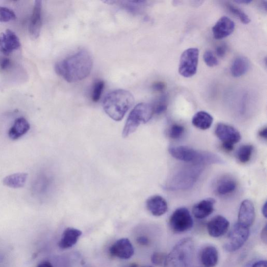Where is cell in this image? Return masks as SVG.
<instances>
[{
  "label": "cell",
  "instance_id": "obj_44",
  "mask_svg": "<svg viewBox=\"0 0 267 267\" xmlns=\"http://www.w3.org/2000/svg\"><path fill=\"white\" fill-rule=\"evenodd\" d=\"M263 214L265 218H267V202L264 204L262 209Z\"/></svg>",
  "mask_w": 267,
  "mask_h": 267
},
{
  "label": "cell",
  "instance_id": "obj_26",
  "mask_svg": "<svg viewBox=\"0 0 267 267\" xmlns=\"http://www.w3.org/2000/svg\"><path fill=\"white\" fill-rule=\"evenodd\" d=\"M115 3L125 9L127 11L132 13H137L141 12L142 8L146 5V1H113Z\"/></svg>",
  "mask_w": 267,
  "mask_h": 267
},
{
  "label": "cell",
  "instance_id": "obj_45",
  "mask_svg": "<svg viewBox=\"0 0 267 267\" xmlns=\"http://www.w3.org/2000/svg\"><path fill=\"white\" fill-rule=\"evenodd\" d=\"M130 267H138L136 264H132Z\"/></svg>",
  "mask_w": 267,
  "mask_h": 267
},
{
  "label": "cell",
  "instance_id": "obj_35",
  "mask_svg": "<svg viewBox=\"0 0 267 267\" xmlns=\"http://www.w3.org/2000/svg\"><path fill=\"white\" fill-rule=\"evenodd\" d=\"M13 65L12 61L7 57L0 58V70L5 72L12 69Z\"/></svg>",
  "mask_w": 267,
  "mask_h": 267
},
{
  "label": "cell",
  "instance_id": "obj_4",
  "mask_svg": "<svg viewBox=\"0 0 267 267\" xmlns=\"http://www.w3.org/2000/svg\"><path fill=\"white\" fill-rule=\"evenodd\" d=\"M202 171L201 165H192L175 172L165 184L170 191L186 190L194 185Z\"/></svg>",
  "mask_w": 267,
  "mask_h": 267
},
{
  "label": "cell",
  "instance_id": "obj_24",
  "mask_svg": "<svg viewBox=\"0 0 267 267\" xmlns=\"http://www.w3.org/2000/svg\"><path fill=\"white\" fill-rule=\"evenodd\" d=\"M29 174L26 173H17L9 175L3 180L4 186L12 189L24 187L28 179Z\"/></svg>",
  "mask_w": 267,
  "mask_h": 267
},
{
  "label": "cell",
  "instance_id": "obj_27",
  "mask_svg": "<svg viewBox=\"0 0 267 267\" xmlns=\"http://www.w3.org/2000/svg\"><path fill=\"white\" fill-rule=\"evenodd\" d=\"M254 147L252 145H244L239 147L237 152V158L242 163L249 161L252 157Z\"/></svg>",
  "mask_w": 267,
  "mask_h": 267
},
{
  "label": "cell",
  "instance_id": "obj_41",
  "mask_svg": "<svg viewBox=\"0 0 267 267\" xmlns=\"http://www.w3.org/2000/svg\"><path fill=\"white\" fill-rule=\"evenodd\" d=\"M252 267H267V262L261 261L255 263Z\"/></svg>",
  "mask_w": 267,
  "mask_h": 267
},
{
  "label": "cell",
  "instance_id": "obj_11",
  "mask_svg": "<svg viewBox=\"0 0 267 267\" xmlns=\"http://www.w3.org/2000/svg\"><path fill=\"white\" fill-rule=\"evenodd\" d=\"M21 42L16 34L10 30L0 34V52L9 55L19 49Z\"/></svg>",
  "mask_w": 267,
  "mask_h": 267
},
{
  "label": "cell",
  "instance_id": "obj_31",
  "mask_svg": "<svg viewBox=\"0 0 267 267\" xmlns=\"http://www.w3.org/2000/svg\"><path fill=\"white\" fill-rule=\"evenodd\" d=\"M14 12L6 7L0 6V23H7L15 20Z\"/></svg>",
  "mask_w": 267,
  "mask_h": 267
},
{
  "label": "cell",
  "instance_id": "obj_12",
  "mask_svg": "<svg viewBox=\"0 0 267 267\" xmlns=\"http://www.w3.org/2000/svg\"><path fill=\"white\" fill-rule=\"evenodd\" d=\"M112 256L122 260H128L134 254V248L130 240L122 238L116 241L109 249Z\"/></svg>",
  "mask_w": 267,
  "mask_h": 267
},
{
  "label": "cell",
  "instance_id": "obj_9",
  "mask_svg": "<svg viewBox=\"0 0 267 267\" xmlns=\"http://www.w3.org/2000/svg\"><path fill=\"white\" fill-rule=\"evenodd\" d=\"M215 134L223 142V149L227 152L232 151L234 145L241 140V135L236 128L224 123L217 125Z\"/></svg>",
  "mask_w": 267,
  "mask_h": 267
},
{
  "label": "cell",
  "instance_id": "obj_14",
  "mask_svg": "<svg viewBox=\"0 0 267 267\" xmlns=\"http://www.w3.org/2000/svg\"><path fill=\"white\" fill-rule=\"evenodd\" d=\"M235 23L227 16L221 17L214 25L213 33L215 39L220 40L227 38L234 31Z\"/></svg>",
  "mask_w": 267,
  "mask_h": 267
},
{
  "label": "cell",
  "instance_id": "obj_21",
  "mask_svg": "<svg viewBox=\"0 0 267 267\" xmlns=\"http://www.w3.org/2000/svg\"><path fill=\"white\" fill-rule=\"evenodd\" d=\"M236 187V181L232 178L226 176L218 180L216 184L215 191L220 196H227L232 194Z\"/></svg>",
  "mask_w": 267,
  "mask_h": 267
},
{
  "label": "cell",
  "instance_id": "obj_20",
  "mask_svg": "<svg viewBox=\"0 0 267 267\" xmlns=\"http://www.w3.org/2000/svg\"><path fill=\"white\" fill-rule=\"evenodd\" d=\"M31 125L23 117L18 118L8 131V136L12 140H17L25 135L30 130Z\"/></svg>",
  "mask_w": 267,
  "mask_h": 267
},
{
  "label": "cell",
  "instance_id": "obj_29",
  "mask_svg": "<svg viewBox=\"0 0 267 267\" xmlns=\"http://www.w3.org/2000/svg\"><path fill=\"white\" fill-rule=\"evenodd\" d=\"M228 10L233 15L239 18L242 23L244 24H249L251 22L249 17L247 16L240 8L232 5L231 3L227 4Z\"/></svg>",
  "mask_w": 267,
  "mask_h": 267
},
{
  "label": "cell",
  "instance_id": "obj_6",
  "mask_svg": "<svg viewBox=\"0 0 267 267\" xmlns=\"http://www.w3.org/2000/svg\"><path fill=\"white\" fill-rule=\"evenodd\" d=\"M153 114L152 105L146 103L137 105L128 116L123 129V136H130L142 123L148 122Z\"/></svg>",
  "mask_w": 267,
  "mask_h": 267
},
{
  "label": "cell",
  "instance_id": "obj_25",
  "mask_svg": "<svg viewBox=\"0 0 267 267\" xmlns=\"http://www.w3.org/2000/svg\"><path fill=\"white\" fill-rule=\"evenodd\" d=\"M213 117L205 112L196 113L192 119V123L200 130H206L209 128L213 122Z\"/></svg>",
  "mask_w": 267,
  "mask_h": 267
},
{
  "label": "cell",
  "instance_id": "obj_34",
  "mask_svg": "<svg viewBox=\"0 0 267 267\" xmlns=\"http://www.w3.org/2000/svg\"><path fill=\"white\" fill-rule=\"evenodd\" d=\"M167 256V255L163 253H154L152 256V262L155 266H162L164 265Z\"/></svg>",
  "mask_w": 267,
  "mask_h": 267
},
{
  "label": "cell",
  "instance_id": "obj_23",
  "mask_svg": "<svg viewBox=\"0 0 267 267\" xmlns=\"http://www.w3.org/2000/svg\"><path fill=\"white\" fill-rule=\"evenodd\" d=\"M250 68L249 60L244 56H238L232 63L231 68L232 76L234 77H241L245 75Z\"/></svg>",
  "mask_w": 267,
  "mask_h": 267
},
{
  "label": "cell",
  "instance_id": "obj_3",
  "mask_svg": "<svg viewBox=\"0 0 267 267\" xmlns=\"http://www.w3.org/2000/svg\"><path fill=\"white\" fill-rule=\"evenodd\" d=\"M169 152L174 158L193 165H202L224 163V160L217 154L198 151L188 146H171Z\"/></svg>",
  "mask_w": 267,
  "mask_h": 267
},
{
  "label": "cell",
  "instance_id": "obj_46",
  "mask_svg": "<svg viewBox=\"0 0 267 267\" xmlns=\"http://www.w3.org/2000/svg\"><path fill=\"white\" fill-rule=\"evenodd\" d=\"M143 267H153L150 266H144Z\"/></svg>",
  "mask_w": 267,
  "mask_h": 267
},
{
  "label": "cell",
  "instance_id": "obj_30",
  "mask_svg": "<svg viewBox=\"0 0 267 267\" xmlns=\"http://www.w3.org/2000/svg\"><path fill=\"white\" fill-rule=\"evenodd\" d=\"M105 87V82L103 80L96 81L91 91V99L94 102H98L102 95Z\"/></svg>",
  "mask_w": 267,
  "mask_h": 267
},
{
  "label": "cell",
  "instance_id": "obj_22",
  "mask_svg": "<svg viewBox=\"0 0 267 267\" xmlns=\"http://www.w3.org/2000/svg\"><path fill=\"white\" fill-rule=\"evenodd\" d=\"M218 252L214 246H207L204 248L200 254V261L204 267H214L218 264Z\"/></svg>",
  "mask_w": 267,
  "mask_h": 267
},
{
  "label": "cell",
  "instance_id": "obj_7",
  "mask_svg": "<svg viewBox=\"0 0 267 267\" xmlns=\"http://www.w3.org/2000/svg\"><path fill=\"white\" fill-rule=\"evenodd\" d=\"M199 51L198 49L191 48L184 51L181 55L179 67L180 75L189 78L197 72Z\"/></svg>",
  "mask_w": 267,
  "mask_h": 267
},
{
  "label": "cell",
  "instance_id": "obj_1",
  "mask_svg": "<svg viewBox=\"0 0 267 267\" xmlns=\"http://www.w3.org/2000/svg\"><path fill=\"white\" fill-rule=\"evenodd\" d=\"M93 67V59L87 50H81L60 61L55 66L57 75L69 82L83 80L90 75Z\"/></svg>",
  "mask_w": 267,
  "mask_h": 267
},
{
  "label": "cell",
  "instance_id": "obj_36",
  "mask_svg": "<svg viewBox=\"0 0 267 267\" xmlns=\"http://www.w3.org/2000/svg\"><path fill=\"white\" fill-rule=\"evenodd\" d=\"M227 51V46L226 44H222L218 46L216 49V53L219 58H224L226 56Z\"/></svg>",
  "mask_w": 267,
  "mask_h": 267
},
{
  "label": "cell",
  "instance_id": "obj_10",
  "mask_svg": "<svg viewBox=\"0 0 267 267\" xmlns=\"http://www.w3.org/2000/svg\"><path fill=\"white\" fill-rule=\"evenodd\" d=\"M193 220L189 210L181 207L175 210L169 220V225L173 231L182 233L189 231L193 226Z\"/></svg>",
  "mask_w": 267,
  "mask_h": 267
},
{
  "label": "cell",
  "instance_id": "obj_5",
  "mask_svg": "<svg viewBox=\"0 0 267 267\" xmlns=\"http://www.w3.org/2000/svg\"><path fill=\"white\" fill-rule=\"evenodd\" d=\"M194 252V242L190 238H184L167 255L164 267H190Z\"/></svg>",
  "mask_w": 267,
  "mask_h": 267
},
{
  "label": "cell",
  "instance_id": "obj_43",
  "mask_svg": "<svg viewBox=\"0 0 267 267\" xmlns=\"http://www.w3.org/2000/svg\"><path fill=\"white\" fill-rule=\"evenodd\" d=\"M235 2L237 3L248 4L252 2L251 1H247V0H239V1H236Z\"/></svg>",
  "mask_w": 267,
  "mask_h": 267
},
{
  "label": "cell",
  "instance_id": "obj_18",
  "mask_svg": "<svg viewBox=\"0 0 267 267\" xmlns=\"http://www.w3.org/2000/svg\"><path fill=\"white\" fill-rule=\"evenodd\" d=\"M81 235L82 232L78 229L67 228L64 230L59 242V247L61 249L65 250L73 247L77 243Z\"/></svg>",
  "mask_w": 267,
  "mask_h": 267
},
{
  "label": "cell",
  "instance_id": "obj_38",
  "mask_svg": "<svg viewBox=\"0 0 267 267\" xmlns=\"http://www.w3.org/2000/svg\"><path fill=\"white\" fill-rule=\"evenodd\" d=\"M137 242L140 245L143 246H147L150 244L149 239L145 236H140L137 237Z\"/></svg>",
  "mask_w": 267,
  "mask_h": 267
},
{
  "label": "cell",
  "instance_id": "obj_17",
  "mask_svg": "<svg viewBox=\"0 0 267 267\" xmlns=\"http://www.w3.org/2000/svg\"><path fill=\"white\" fill-rule=\"evenodd\" d=\"M146 207L150 213L156 217L163 215L168 209L166 200L159 195L153 196L147 199Z\"/></svg>",
  "mask_w": 267,
  "mask_h": 267
},
{
  "label": "cell",
  "instance_id": "obj_37",
  "mask_svg": "<svg viewBox=\"0 0 267 267\" xmlns=\"http://www.w3.org/2000/svg\"><path fill=\"white\" fill-rule=\"evenodd\" d=\"M152 88L155 91L162 92L165 88V85L164 82L161 81L156 82L153 84Z\"/></svg>",
  "mask_w": 267,
  "mask_h": 267
},
{
  "label": "cell",
  "instance_id": "obj_39",
  "mask_svg": "<svg viewBox=\"0 0 267 267\" xmlns=\"http://www.w3.org/2000/svg\"><path fill=\"white\" fill-rule=\"evenodd\" d=\"M261 238L262 241L267 244V226L263 229L261 233Z\"/></svg>",
  "mask_w": 267,
  "mask_h": 267
},
{
  "label": "cell",
  "instance_id": "obj_8",
  "mask_svg": "<svg viewBox=\"0 0 267 267\" xmlns=\"http://www.w3.org/2000/svg\"><path fill=\"white\" fill-rule=\"evenodd\" d=\"M250 236L249 228L236 224L229 232L224 245L225 250L229 252H233L241 248Z\"/></svg>",
  "mask_w": 267,
  "mask_h": 267
},
{
  "label": "cell",
  "instance_id": "obj_16",
  "mask_svg": "<svg viewBox=\"0 0 267 267\" xmlns=\"http://www.w3.org/2000/svg\"><path fill=\"white\" fill-rule=\"evenodd\" d=\"M229 225V222L226 218L222 216H217L208 223V232L213 237L222 236L227 232Z\"/></svg>",
  "mask_w": 267,
  "mask_h": 267
},
{
  "label": "cell",
  "instance_id": "obj_19",
  "mask_svg": "<svg viewBox=\"0 0 267 267\" xmlns=\"http://www.w3.org/2000/svg\"><path fill=\"white\" fill-rule=\"evenodd\" d=\"M215 200L213 198L202 200L196 204L192 208V214L195 218L204 219L213 213Z\"/></svg>",
  "mask_w": 267,
  "mask_h": 267
},
{
  "label": "cell",
  "instance_id": "obj_33",
  "mask_svg": "<svg viewBox=\"0 0 267 267\" xmlns=\"http://www.w3.org/2000/svg\"><path fill=\"white\" fill-rule=\"evenodd\" d=\"M203 59L207 66L209 67H215L218 66V60L213 52L210 50L206 51L204 53Z\"/></svg>",
  "mask_w": 267,
  "mask_h": 267
},
{
  "label": "cell",
  "instance_id": "obj_40",
  "mask_svg": "<svg viewBox=\"0 0 267 267\" xmlns=\"http://www.w3.org/2000/svg\"><path fill=\"white\" fill-rule=\"evenodd\" d=\"M259 136L265 140L267 139V128L265 127L262 129L261 130L259 131Z\"/></svg>",
  "mask_w": 267,
  "mask_h": 267
},
{
  "label": "cell",
  "instance_id": "obj_32",
  "mask_svg": "<svg viewBox=\"0 0 267 267\" xmlns=\"http://www.w3.org/2000/svg\"><path fill=\"white\" fill-rule=\"evenodd\" d=\"M185 132V128L180 124H173L168 131V135L172 140H179Z\"/></svg>",
  "mask_w": 267,
  "mask_h": 267
},
{
  "label": "cell",
  "instance_id": "obj_28",
  "mask_svg": "<svg viewBox=\"0 0 267 267\" xmlns=\"http://www.w3.org/2000/svg\"><path fill=\"white\" fill-rule=\"evenodd\" d=\"M152 106L154 114L159 115L164 113L168 108V99L166 96L163 95L160 97Z\"/></svg>",
  "mask_w": 267,
  "mask_h": 267
},
{
  "label": "cell",
  "instance_id": "obj_2",
  "mask_svg": "<svg viewBox=\"0 0 267 267\" xmlns=\"http://www.w3.org/2000/svg\"><path fill=\"white\" fill-rule=\"evenodd\" d=\"M134 103L133 95L128 91L117 89L110 92L105 97L103 107L108 115L116 121L122 120Z\"/></svg>",
  "mask_w": 267,
  "mask_h": 267
},
{
  "label": "cell",
  "instance_id": "obj_13",
  "mask_svg": "<svg viewBox=\"0 0 267 267\" xmlns=\"http://www.w3.org/2000/svg\"><path fill=\"white\" fill-rule=\"evenodd\" d=\"M42 1L37 0L35 2L32 14L29 24V33L31 38H39L42 27Z\"/></svg>",
  "mask_w": 267,
  "mask_h": 267
},
{
  "label": "cell",
  "instance_id": "obj_15",
  "mask_svg": "<svg viewBox=\"0 0 267 267\" xmlns=\"http://www.w3.org/2000/svg\"><path fill=\"white\" fill-rule=\"evenodd\" d=\"M255 217V208L252 201L248 199L244 200L239 208L238 223L249 228L253 224Z\"/></svg>",
  "mask_w": 267,
  "mask_h": 267
},
{
  "label": "cell",
  "instance_id": "obj_42",
  "mask_svg": "<svg viewBox=\"0 0 267 267\" xmlns=\"http://www.w3.org/2000/svg\"><path fill=\"white\" fill-rule=\"evenodd\" d=\"M37 267H53L51 264L48 262L45 261L39 264Z\"/></svg>",
  "mask_w": 267,
  "mask_h": 267
}]
</instances>
